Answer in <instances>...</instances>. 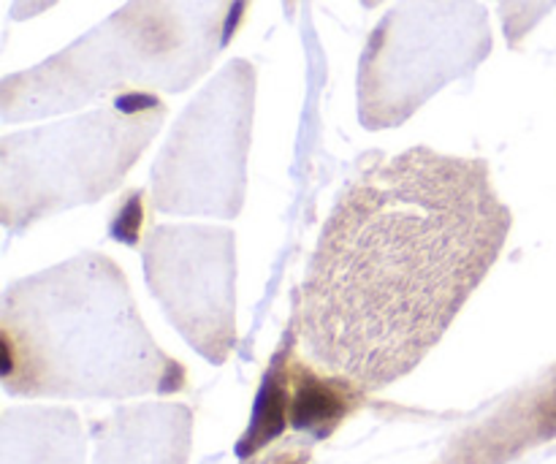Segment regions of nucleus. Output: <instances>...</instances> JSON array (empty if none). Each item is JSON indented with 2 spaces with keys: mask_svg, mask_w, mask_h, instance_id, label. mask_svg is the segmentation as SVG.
Masks as SVG:
<instances>
[{
  "mask_svg": "<svg viewBox=\"0 0 556 464\" xmlns=\"http://www.w3.org/2000/svg\"><path fill=\"white\" fill-rule=\"evenodd\" d=\"M58 0H14L11 3V20H30V16L41 14V11L52 9Z\"/></svg>",
  "mask_w": 556,
  "mask_h": 464,
  "instance_id": "9b49d317",
  "label": "nucleus"
},
{
  "mask_svg": "<svg viewBox=\"0 0 556 464\" xmlns=\"http://www.w3.org/2000/svg\"><path fill=\"white\" fill-rule=\"evenodd\" d=\"M489 52L492 27L478 0H400L362 52L358 120L367 130L396 128Z\"/></svg>",
  "mask_w": 556,
  "mask_h": 464,
  "instance_id": "39448f33",
  "label": "nucleus"
},
{
  "mask_svg": "<svg viewBox=\"0 0 556 464\" xmlns=\"http://www.w3.org/2000/svg\"><path fill=\"white\" fill-rule=\"evenodd\" d=\"M510 223L481 158L413 147L364 166L299 291L307 362L353 391L410 375L497 264Z\"/></svg>",
  "mask_w": 556,
  "mask_h": 464,
  "instance_id": "f257e3e1",
  "label": "nucleus"
},
{
  "mask_svg": "<svg viewBox=\"0 0 556 464\" xmlns=\"http://www.w3.org/2000/svg\"><path fill=\"white\" fill-rule=\"evenodd\" d=\"M0 337L11 397L125 400L185 384L182 367L147 331L119 266L101 253L11 283Z\"/></svg>",
  "mask_w": 556,
  "mask_h": 464,
  "instance_id": "f03ea898",
  "label": "nucleus"
},
{
  "mask_svg": "<svg viewBox=\"0 0 556 464\" xmlns=\"http://www.w3.org/2000/svg\"><path fill=\"white\" fill-rule=\"evenodd\" d=\"M556 0H500L503 30L510 47H519L527 33L552 11Z\"/></svg>",
  "mask_w": 556,
  "mask_h": 464,
  "instance_id": "9d476101",
  "label": "nucleus"
},
{
  "mask_svg": "<svg viewBox=\"0 0 556 464\" xmlns=\"http://www.w3.org/2000/svg\"><path fill=\"white\" fill-rule=\"evenodd\" d=\"M193 416L185 405L150 402L119 407L92 427V464H188Z\"/></svg>",
  "mask_w": 556,
  "mask_h": 464,
  "instance_id": "6e6552de",
  "label": "nucleus"
},
{
  "mask_svg": "<svg viewBox=\"0 0 556 464\" xmlns=\"http://www.w3.org/2000/svg\"><path fill=\"white\" fill-rule=\"evenodd\" d=\"M3 464H85L79 416L60 407L5 411Z\"/></svg>",
  "mask_w": 556,
  "mask_h": 464,
  "instance_id": "1a4fd4ad",
  "label": "nucleus"
},
{
  "mask_svg": "<svg viewBox=\"0 0 556 464\" xmlns=\"http://www.w3.org/2000/svg\"><path fill=\"white\" fill-rule=\"evenodd\" d=\"M250 0H128L58 54L0 85L3 123L125 92H182L242 27Z\"/></svg>",
  "mask_w": 556,
  "mask_h": 464,
  "instance_id": "7ed1b4c3",
  "label": "nucleus"
},
{
  "mask_svg": "<svg viewBox=\"0 0 556 464\" xmlns=\"http://www.w3.org/2000/svg\"><path fill=\"white\" fill-rule=\"evenodd\" d=\"M255 68L231 60L174 123L152 166V206L166 215L233 221L244 201Z\"/></svg>",
  "mask_w": 556,
  "mask_h": 464,
  "instance_id": "423d86ee",
  "label": "nucleus"
},
{
  "mask_svg": "<svg viewBox=\"0 0 556 464\" xmlns=\"http://www.w3.org/2000/svg\"><path fill=\"white\" fill-rule=\"evenodd\" d=\"M152 297L193 351L223 364L237 342V244L231 228L157 226L144 239Z\"/></svg>",
  "mask_w": 556,
  "mask_h": 464,
  "instance_id": "0eeeda50",
  "label": "nucleus"
},
{
  "mask_svg": "<svg viewBox=\"0 0 556 464\" xmlns=\"http://www.w3.org/2000/svg\"><path fill=\"white\" fill-rule=\"evenodd\" d=\"M380 3H383V0H362L364 9H375V5H380Z\"/></svg>",
  "mask_w": 556,
  "mask_h": 464,
  "instance_id": "f8f14e48",
  "label": "nucleus"
},
{
  "mask_svg": "<svg viewBox=\"0 0 556 464\" xmlns=\"http://www.w3.org/2000/svg\"><path fill=\"white\" fill-rule=\"evenodd\" d=\"M166 120L152 92H125L109 106L0 141V221L11 234L41 217L112 193Z\"/></svg>",
  "mask_w": 556,
  "mask_h": 464,
  "instance_id": "20e7f679",
  "label": "nucleus"
}]
</instances>
